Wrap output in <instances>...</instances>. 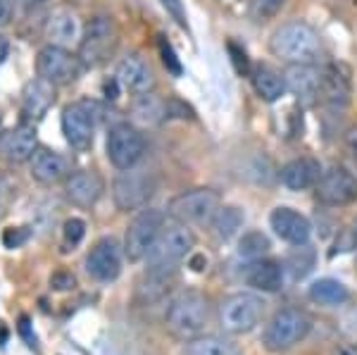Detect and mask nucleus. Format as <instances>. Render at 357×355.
I'll return each instance as SVG.
<instances>
[{"label":"nucleus","instance_id":"obj_1","mask_svg":"<svg viewBox=\"0 0 357 355\" xmlns=\"http://www.w3.org/2000/svg\"><path fill=\"white\" fill-rule=\"evenodd\" d=\"M210 322V301L205 294L195 289L181 291L167 305L165 324L176 339L191 341L203 334V329Z\"/></svg>","mask_w":357,"mask_h":355},{"label":"nucleus","instance_id":"obj_2","mask_svg":"<svg viewBox=\"0 0 357 355\" xmlns=\"http://www.w3.org/2000/svg\"><path fill=\"white\" fill-rule=\"evenodd\" d=\"M269 50L289 65H317L321 57V43L317 31L305 22H286L274 31Z\"/></svg>","mask_w":357,"mask_h":355},{"label":"nucleus","instance_id":"obj_3","mask_svg":"<svg viewBox=\"0 0 357 355\" xmlns=\"http://www.w3.org/2000/svg\"><path fill=\"white\" fill-rule=\"evenodd\" d=\"M193 246H195V236L186 225H178L176 222V225L162 229L158 241L153 243V248L146 255L148 272L174 274L176 267L191 255Z\"/></svg>","mask_w":357,"mask_h":355},{"label":"nucleus","instance_id":"obj_4","mask_svg":"<svg viewBox=\"0 0 357 355\" xmlns=\"http://www.w3.org/2000/svg\"><path fill=\"white\" fill-rule=\"evenodd\" d=\"M119 45V27L110 15H96L84 27L82 41H79V57H82L86 70L102 67L110 62Z\"/></svg>","mask_w":357,"mask_h":355},{"label":"nucleus","instance_id":"obj_5","mask_svg":"<svg viewBox=\"0 0 357 355\" xmlns=\"http://www.w3.org/2000/svg\"><path fill=\"white\" fill-rule=\"evenodd\" d=\"M312 329V319L301 308H281L279 312L269 319L267 329H264V346L272 353L289 351L296 343H301Z\"/></svg>","mask_w":357,"mask_h":355},{"label":"nucleus","instance_id":"obj_6","mask_svg":"<svg viewBox=\"0 0 357 355\" xmlns=\"http://www.w3.org/2000/svg\"><path fill=\"white\" fill-rule=\"evenodd\" d=\"M264 308H267V303L257 294H248V291L231 294L220 305L222 329L229 334H248L262 322Z\"/></svg>","mask_w":357,"mask_h":355},{"label":"nucleus","instance_id":"obj_7","mask_svg":"<svg viewBox=\"0 0 357 355\" xmlns=\"http://www.w3.org/2000/svg\"><path fill=\"white\" fill-rule=\"evenodd\" d=\"M222 208V198L215 188H193V191L178 193L169 203V215L178 225L205 227L215 220L217 210Z\"/></svg>","mask_w":357,"mask_h":355},{"label":"nucleus","instance_id":"obj_8","mask_svg":"<svg viewBox=\"0 0 357 355\" xmlns=\"http://www.w3.org/2000/svg\"><path fill=\"white\" fill-rule=\"evenodd\" d=\"M84 62L77 53L62 45H43L36 55V72L38 77L55 86L74 84L84 74Z\"/></svg>","mask_w":357,"mask_h":355},{"label":"nucleus","instance_id":"obj_9","mask_svg":"<svg viewBox=\"0 0 357 355\" xmlns=\"http://www.w3.org/2000/svg\"><path fill=\"white\" fill-rule=\"evenodd\" d=\"M98 105L93 100L69 103L62 110V134L77 153H89L93 148Z\"/></svg>","mask_w":357,"mask_h":355},{"label":"nucleus","instance_id":"obj_10","mask_svg":"<svg viewBox=\"0 0 357 355\" xmlns=\"http://www.w3.org/2000/svg\"><path fill=\"white\" fill-rule=\"evenodd\" d=\"M155 193V179L146 169H122L112 181V198L122 213L143 210Z\"/></svg>","mask_w":357,"mask_h":355},{"label":"nucleus","instance_id":"obj_11","mask_svg":"<svg viewBox=\"0 0 357 355\" xmlns=\"http://www.w3.org/2000/svg\"><path fill=\"white\" fill-rule=\"evenodd\" d=\"M162 229H165V213H160V210H141L134 217V222L129 225V229H126V236H124V255L129 257V262L146 260L148 250L158 241Z\"/></svg>","mask_w":357,"mask_h":355},{"label":"nucleus","instance_id":"obj_12","mask_svg":"<svg viewBox=\"0 0 357 355\" xmlns=\"http://www.w3.org/2000/svg\"><path fill=\"white\" fill-rule=\"evenodd\" d=\"M105 151H107V160L117 169H131L136 167L138 160L146 153V139H143V134L134 124L119 122L107 131Z\"/></svg>","mask_w":357,"mask_h":355},{"label":"nucleus","instance_id":"obj_13","mask_svg":"<svg viewBox=\"0 0 357 355\" xmlns=\"http://www.w3.org/2000/svg\"><path fill=\"white\" fill-rule=\"evenodd\" d=\"M317 198L324 205L338 208V205H350L357 200V176L341 165H333L326 172H321L317 181Z\"/></svg>","mask_w":357,"mask_h":355},{"label":"nucleus","instance_id":"obj_14","mask_svg":"<svg viewBox=\"0 0 357 355\" xmlns=\"http://www.w3.org/2000/svg\"><path fill=\"white\" fill-rule=\"evenodd\" d=\"M122 253L124 248L119 246L117 239L112 236H105L100 239L91 253L86 255V272L96 279V282H102V284H110L114 279L119 277L122 272Z\"/></svg>","mask_w":357,"mask_h":355},{"label":"nucleus","instance_id":"obj_15","mask_svg":"<svg viewBox=\"0 0 357 355\" xmlns=\"http://www.w3.org/2000/svg\"><path fill=\"white\" fill-rule=\"evenodd\" d=\"M38 151V134L31 124H17V127L0 131V156L13 165H24Z\"/></svg>","mask_w":357,"mask_h":355},{"label":"nucleus","instance_id":"obj_16","mask_svg":"<svg viewBox=\"0 0 357 355\" xmlns=\"http://www.w3.org/2000/svg\"><path fill=\"white\" fill-rule=\"evenodd\" d=\"M105 191V181L93 169H79L65 179V198L77 208H93Z\"/></svg>","mask_w":357,"mask_h":355},{"label":"nucleus","instance_id":"obj_17","mask_svg":"<svg viewBox=\"0 0 357 355\" xmlns=\"http://www.w3.org/2000/svg\"><path fill=\"white\" fill-rule=\"evenodd\" d=\"M350 93H353V82H350V70L341 62H333L321 72V89L319 100L331 110H343L350 103Z\"/></svg>","mask_w":357,"mask_h":355},{"label":"nucleus","instance_id":"obj_18","mask_svg":"<svg viewBox=\"0 0 357 355\" xmlns=\"http://www.w3.org/2000/svg\"><path fill=\"white\" fill-rule=\"evenodd\" d=\"M114 79H117V84L122 86L124 91H129V93H134V96L151 93L155 89V74L151 70V65L138 53H131L119 60Z\"/></svg>","mask_w":357,"mask_h":355},{"label":"nucleus","instance_id":"obj_19","mask_svg":"<svg viewBox=\"0 0 357 355\" xmlns=\"http://www.w3.org/2000/svg\"><path fill=\"white\" fill-rule=\"evenodd\" d=\"M284 82L301 105H314L319 100L321 72L314 65H289V70L284 72Z\"/></svg>","mask_w":357,"mask_h":355},{"label":"nucleus","instance_id":"obj_20","mask_svg":"<svg viewBox=\"0 0 357 355\" xmlns=\"http://www.w3.org/2000/svg\"><path fill=\"white\" fill-rule=\"evenodd\" d=\"M269 225H272L274 234L279 239H284L286 243L293 246H303L310 241V234H312V227H310V220L305 215H301L293 208H274L272 215H269Z\"/></svg>","mask_w":357,"mask_h":355},{"label":"nucleus","instance_id":"obj_21","mask_svg":"<svg viewBox=\"0 0 357 355\" xmlns=\"http://www.w3.org/2000/svg\"><path fill=\"white\" fill-rule=\"evenodd\" d=\"M29 165H31V176L43 186L60 184V181H65L72 174V165H69V160L62 153L41 146L33 153V158L29 160Z\"/></svg>","mask_w":357,"mask_h":355},{"label":"nucleus","instance_id":"obj_22","mask_svg":"<svg viewBox=\"0 0 357 355\" xmlns=\"http://www.w3.org/2000/svg\"><path fill=\"white\" fill-rule=\"evenodd\" d=\"M55 98H57L55 84L45 82L41 77L31 79L22 89V114H24L29 122L43 119L50 107L55 105Z\"/></svg>","mask_w":357,"mask_h":355},{"label":"nucleus","instance_id":"obj_23","mask_svg":"<svg viewBox=\"0 0 357 355\" xmlns=\"http://www.w3.org/2000/svg\"><path fill=\"white\" fill-rule=\"evenodd\" d=\"M82 22H79V15L69 8L55 10L53 15L48 17V24H45V38H48L50 45H62V48H69L72 43L82 41Z\"/></svg>","mask_w":357,"mask_h":355},{"label":"nucleus","instance_id":"obj_24","mask_svg":"<svg viewBox=\"0 0 357 355\" xmlns=\"http://www.w3.org/2000/svg\"><path fill=\"white\" fill-rule=\"evenodd\" d=\"M321 176V165L314 158H296L281 167V184L291 191H305L317 186Z\"/></svg>","mask_w":357,"mask_h":355},{"label":"nucleus","instance_id":"obj_25","mask_svg":"<svg viewBox=\"0 0 357 355\" xmlns=\"http://www.w3.org/2000/svg\"><path fill=\"white\" fill-rule=\"evenodd\" d=\"M245 282L250 284L252 289L262 291V294H274V291H279L281 284H284V267L276 260H269V257L252 260L245 270Z\"/></svg>","mask_w":357,"mask_h":355},{"label":"nucleus","instance_id":"obj_26","mask_svg":"<svg viewBox=\"0 0 357 355\" xmlns=\"http://www.w3.org/2000/svg\"><path fill=\"white\" fill-rule=\"evenodd\" d=\"M250 79H252V86H255V93L267 103L279 100L286 91L284 74H279L272 65H264V62L252 67Z\"/></svg>","mask_w":357,"mask_h":355},{"label":"nucleus","instance_id":"obj_27","mask_svg":"<svg viewBox=\"0 0 357 355\" xmlns=\"http://www.w3.org/2000/svg\"><path fill=\"white\" fill-rule=\"evenodd\" d=\"M131 117H134V122L143 124V127L160 124L162 119H167V103L160 100L153 91L151 93H143L131 105Z\"/></svg>","mask_w":357,"mask_h":355},{"label":"nucleus","instance_id":"obj_28","mask_svg":"<svg viewBox=\"0 0 357 355\" xmlns=\"http://www.w3.org/2000/svg\"><path fill=\"white\" fill-rule=\"evenodd\" d=\"M183 355H241V348L222 336H195L183 348Z\"/></svg>","mask_w":357,"mask_h":355},{"label":"nucleus","instance_id":"obj_29","mask_svg":"<svg viewBox=\"0 0 357 355\" xmlns=\"http://www.w3.org/2000/svg\"><path fill=\"white\" fill-rule=\"evenodd\" d=\"M310 299L314 303H319V305L336 308V305H343V303L350 299V294L338 279H319V282H314L310 286Z\"/></svg>","mask_w":357,"mask_h":355},{"label":"nucleus","instance_id":"obj_30","mask_svg":"<svg viewBox=\"0 0 357 355\" xmlns=\"http://www.w3.org/2000/svg\"><path fill=\"white\" fill-rule=\"evenodd\" d=\"M212 225V234H215L220 241H229L236 232L243 225V213L234 205H224V208L217 210L215 220L210 222Z\"/></svg>","mask_w":357,"mask_h":355},{"label":"nucleus","instance_id":"obj_31","mask_svg":"<svg viewBox=\"0 0 357 355\" xmlns=\"http://www.w3.org/2000/svg\"><path fill=\"white\" fill-rule=\"evenodd\" d=\"M314 262H317V253L312 246H307V243L296 246L289 253V257H286V267H289L291 277L296 279V282L298 279H305L314 270Z\"/></svg>","mask_w":357,"mask_h":355},{"label":"nucleus","instance_id":"obj_32","mask_svg":"<svg viewBox=\"0 0 357 355\" xmlns=\"http://www.w3.org/2000/svg\"><path fill=\"white\" fill-rule=\"evenodd\" d=\"M269 248H272V243L262 232H245L238 241V255L248 257V260H260Z\"/></svg>","mask_w":357,"mask_h":355},{"label":"nucleus","instance_id":"obj_33","mask_svg":"<svg viewBox=\"0 0 357 355\" xmlns=\"http://www.w3.org/2000/svg\"><path fill=\"white\" fill-rule=\"evenodd\" d=\"M286 0H250V17L255 22H267L281 13Z\"/></svg>","mask_w":357,"mask_h":355},{"label":"nucleus","instance_id":"obj_34","mask_svg":"<svg viewBox=\"0 0 357 355\" xmlns=\"http://www.w3.org/2000/svg\"><path fill=\"white\" fill-rule=\"evenodd\" d=\"M84 234H86V222L84 220H79V217H72V220H67L65 227H62V236H65L67 250L69 248H72V250L77 248V246L82 243Z\"/></svg>","mask_w":357,"mask_h":355},{"label":"nucleus","instance_id":"obj_35","mask_svg":"<svg viewBox=\"0 0 357 355\" xmlns=\"http://www.w3.org/2000/svg\"><path fill=\"white\" fill-rule=\"evenodd\" d=\"M160 55H162V62L167 67V72H172L174 77H181V62H178V57L174 53V48L169 45V41H167L165 36H160Z\"/></svg>","mask_w":357,"mask_h":355},{"label":"nucleus","instance_id":"obj_36","mask_svg":"<svg viewBox=\"0 0 357 355\" xmlns=\"http://www.w3.org/2000/svg\"><path fill=\"white\" fill-rule=\"evenodd\" d=\"M29 239V229L26 227H10L3 232V246L10 250L20 248V246H24Z\"/></svg>","mask_w":357,"mask_h":355},{"label":"nucleus","instance_id":"obj_37","mask_svg":"<svg viewBox=\"0 0 357 355\" xmlns=\"http://www.w3.org/2000/svg\"><path fill=\"white\" fill-rule=\"evenodd\" d=\"M160 3H162L167 15H169L178 27L188 29V17H186V8H183V0H160Z\"/></svg>","mask_w":357,"mask_h":355},{"label":"nucleus","instance_id":"obj_38","mask_svg":"<svg viewBox=\"0 0 357 355\" xmlns=\"http://www.w3.org/2000/svg\"><path fill=\"white\" fill-rule=\"evenodd\" d=\"M229 53H231V62H234V67H236V72L241 74V77H248L252 70H250V60H248V55H245V50L241 48V45H236L234 41H229Z\"/></svg>","mask_w":357,"mask_h":355},{"label":"nucleus","instance_id":"obj_39","mask_svg":"<svg viewBox=\"0 0 357 355\" xmlns=\"http://www.w3.org/2000/svg\"><path fill=\"white\" fill-rule=\"evenodd\" d=\"M50 286H53L55 291H72L74 286H77V277L67 270H57L53 277H50Z\"/></svg>","mask_w":357,"mask_h":355},{"label":"nucleus","instance_id":"obj_40","mask_svg":"<svg viewBox=\"0 0 357 355\" xmlns=\"http://www.w3.org/2000/svg\"><path fill=\"white\" fill-rule=\"evenodd\" d=\"M15 17V0H0V29L8 27Z\"/></svg>","mask_w":357,"mask_h":355},{"label":"nucleus","instance_id":"obj_41","mask_svg":"<svg viewBox=\"0 0 357 355\" xmlns=\"http://www.w3.org/2000/svg\"><path fill=\"white\" fill-rule=\"evenodd\" d=\"M331 355H357V343H350V341L338 343V346H333Z\"/></svg>","mask_w":357,"mask_h":355},{"label":"nucleus","instance_id":"obj_42","mask_svg":"<svg viewBox=\"0 0 357 355\" xmlns=\"http://www.w3.org/2000/svg\"><path fill=\"white\" fill-rule=\"evenodd\" d=\"M348 143H350V148H353L355 160H357V129H353V131L348 134Z\"/></svg>","mask_w":357,"mask_h":355},{"label":"nucleus","instance_id":"obj_43","mask_svg":"<svg viewBox=\"0 0 357 355\" xmlns=\"http://www.w3.org/2000/svg\"><path fill=\"white\" fill-rule=\"evenodd\" d=\"M3 196H5V184H3V176H0V210H3Z\"/></svg>","mask_w":357,"mask_h":355},{"label":"nucleus","instance_id":"obj_44","mask_svg":"<svg viewBox=\"0 0 357 355\" xmlns=\"http://www.w3.org/2000/svg\"><path fill=\"white\" fill-rule=\"evenodd\" d=\"M0 131H3V117H0Z\"/></svg>","mask_w":357,"mask_h":355},{"label":"nucleus","instance_id":"obj_45","mask_svg":"<svg viewBox=\"0 0 357 355\" xmlns=\"http://www.w3.org/2000/svg\"><path fill=\"white\" fill-rule=\"evenodd\" d=\"M355 246H357V229H355Z\"/></svg>","mask_w":357,"mask_h":355},{"label":"nucleus","instance_id":"obj_46","mask_svg":"<svg viewBox=\"0 0 357 355\" xmlns=\"http://www.w3.org/2000/svg\"><path fill=\"white\" fill-rule=\"evenodd\" d=\"M38 3H43V0H38Z\"/></svg>","mask_w":357,"mask_h":355}]
</instances>
